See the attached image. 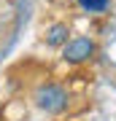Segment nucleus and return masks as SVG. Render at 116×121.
<instances>
[{
    "label": "nucleus",
    "instance_id": "obj_1",
    "mask_svg": "<svg viewBox=\"0 0 116 121\" xmlns=\"http://www.w3.org/2000/svg\"><path fill=\"white\" fill-rule=\"evenodd\" d=\"M35 105L46 113H62L68 108V89L60 83H41L35 91Z\"/></svg>",
    "mask_w": 116,
    "mask_h": 121
},
{
    "label": "nucleus",
    "instance_id": "obj_2",
    "mask_svg": "<svg viewBox=\"0 0 116 121\" xmlns=\"http://www.w3.org/2000/svg\"><path fill=\"white\" fill-rule=\"evenodd\" d=\"M95 51H97V46L92 38H73L62 46V59L68 65H81V62H89L95 56Z\"/></svg>",
    "mask_w": 116,
    "mask_h": 121
},
{
    "label": "nucleus",
    "instance_id": "obj_3",
    "mask_svg": "<svg viewBox=\"0 0 116 121\" xmlns=\"http://www.w3.org/2000/svg\"><path fill=\"white\" fill-rule=\"evenodd\" d=\"M68 35H70V27L57 22L46 30V46H65L68 43Z\"/></svg>",
    "mask_w": 116,
    "mask_h": 121
},
{
    "label": "nucleus",
    "instance_id": "obj_4",
    "mask_svg": "<svg viewBox=\"0 0 116 121\" xmlns=\"http://www.w3.org/2000/svg\"><path fill=\"white\" fill-rule=\"evenodd\" d=\"M78 5H81L86 13H103L108 8V0H78Z\"/></svg>",
    "mask_w": 116,
    "mask_h": 121
}]
</instances>
